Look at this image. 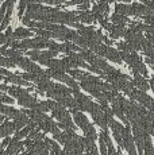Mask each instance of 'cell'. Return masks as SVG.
I'll return each instance as SVG.
<instances>
[{
  "instance_id": "cell-26",
  "label": "cell",
  "mask_w": 154,
  "mask_h": 155,
  "mask_svg": "<svg viewBox=\"0 0 154 155\" xmlns=\"http://www.w3.org/2000/svg\"><path fill=\"white\" fill-rule=\"evenodd\" d=\"M3 103H7V104H14V100L10 99V97L4 96V99H3Z\"/></svg>"
},
{
  "instance_id": "cell-4",
  "label": "cell",
  "mask_w": 154,
  "mask_h": 155,
  "mask_svg": "<svg viewBox=\"0 0 154 155\" xmlns=\"http://www.w3.org/2000/svg\"><path fill=\"white\" fill-rule=\"evenodd\" d=\"M76 15H77V20H80L81 23H93L95 20V16L91 11L88 10H84V11H76Z\"/></svg>"
},
{
  "instance_id": "cell-7",
  "label": "cell",
  "mask_w": 154,
  "mask_h": 155,
  "mask_svg": "<svg viewBox=\"0 0 154 155\" xmlns=\"http://www.w3.org/2000/svg\"><path fill=\"white\" fill-rule=\"evenodd\" d=\"M103 57H105V58H108V59H111V61L116 62V64H120V62H122V57H120V53H118L116 50L111 49L109 46L105 47V51H104V55H103Z\"/></svg>"
},
{
  "instance_id": "cell-29",
  "label": "cell",
  "mask_w": 154,
  "mask_h": 155,
  "mask_svg": "<svg viewBox=\"0 0 154 155\" xmlns=\"http://www.w3.org/2000/svg\"><path fill=\"white\" fill-rule=\"evenodd\" d=\"M150 86H152V89H153V92H154V78L150 80Z\"/></svg>"
},
{
  "instance_id": "cell-21",
  "label": "cell",
  "mask_w": 154,
  "mask_h": 155,
  "mask_svg": "<svg viewBox=\"0 0 154 155\" xmlns=\"http://www.w3.org/2000/svg\"><path fill=\"white\" fill-rule=\"evenodd\" d=\"M27 3H28V0H20V3H19V18L23 16V12H25V10L27 8Z\"/></svg>"
},
{
  "instance_id": "cell-18",
  "label": "cell",
  "mask_w": 154,
  "mask_h": 155,
  "mask_svg": "<svg viewBox=\"0 0 154 155\" xmlns=\"http://www.w3.org/2000/svg\"><path fill=\"white\" fill-rule=\"evenodd\" d=\"M118 49H119L120 51H123V53H132V51H135V50L132 49L129 43H124V42H119V43H118Z\"/></svg>"
},
{
  "instance_id": "cell-33",
  "label": "cell",
  "mask_w": 154,
  "mask_h": 155,
  "mask_svg": "<svg viewBox=\"0 0 154 155\" xmlns=\"http://www.w3.org/2000/svg\"><path fill=\"white\" fill-rule=\"evenodd\" d=\"M152 134H153V136H154V124H153V130H152Z\"/></svg>"
},
{
  "instance_id": "cell-12",
  "label": "cell",
  "mask_w": 154,
  "mask_h": 155,
  "mask_svg": "<svg viewBox=\"0 0 154 155\" xmlns=\"http://www.w3.org/2000/svg\"><path fill=\"white\" fill-rule=\"evenodd\" d=\"M109 32H111V38H112V39H116V38H119V37H123L124 32H126V28H124V26L112 25Z\"/></svg>"
},
{
  "instance_id": "cell-16",
  "label": "cell",
  "mask_w": 154,
  "mask_h": 155,
  "mask_svg": "<svg viewBox=\"0 0 154 155\" xmlns=\"http://www.w3.org/2000/svg\"><path fill=\"white\" fill-rule=\"evenodd\" d=\"M111 20H112V23H114V25H119V26H124L126 23H129L127 16L120 15V14H116V12L111 16Z\"/></svg>"
},
{
  "instance_id": "cell-23",
  "label": "cell",
  "mask_w": 154,
  "mask_h": 155,
  "mask_svg": "<svg viewBox=\"0 0 154 155\" xmlns=\"http://www.w3.org/2000/svg\"><path fill=\"white\" fill-rule=\"evenodd\" d=\"M5 12H7V4H5V2H4L3 3V5H2V8H0V20L4 19Z\"/></svg>"
},
{
  "instance_id": "cell-20",
  "label": "cell",
  "mask_w": 154,
  "mask_h": 155,
  "mask_svg": "<svg viewBox=\"0 0 154 155\" xmlns=\"http://www.w3.org/2000/svg\"><path fill=\"white\" fill-rule=\"evenodd\" d=\"M70 74H72L75 78H79L80 81L84 80L85 76H87V73H82V71H80V70H70Z\"/></svg>"
},
{
  "instance_id": "cell-34",
  "label": "cell",
  "mask_w": 154,
  "mask_h": 155,
  "mask_svg": "<svg viewBox=\"0 0 154 155\" xmlns=\"http://www.w3.org/2000/svg\"><path fill=\"white\" fill-rule=\"evenodd\" d=\"M23 155H31L30 153H25V154H23Z\"/></svg>"
},
{
  "instance_id": "cell-13",
  "label": "cell",
  "mask_w": 154,
  "mask_h": 155,
  "mask_svg": "<svg viewBox=\"0 0 154 155\" xmlns=\"http://www.w3.org/2000/svg\"><path fill=\"white\" fill-rule=\"evenodd\" d=\"M18 100H19V104H20V105L27 107V108H30V109L34 108V105L37 104V100H35L34 97L28 96V94H26V96L20 97V99H18Z\"/></svg>"
},
{
  "instance_id": "cell-2",
  "label": "cell",
  "mask_w": 154,
  "mask_h": 155,
  "mask_svg": "<svg viewBox=\"0 0 154 155\" xmlns=\"http://www.w3.org/2000/svg\"><path fill=\"white\" fill-rule=\"evenodd\" d=\"M109 12V7H108V3H99V4L93 5V10L92 14L95 16V19L102 22V20H105L107 15Z\"/></svg>"
},
{
  "instance_id": "cell-17",
  "label": "cell",
  "mask_w": 154,
  "mask_h": 155,
  "mask_svg": "<svg viewBox=\"0 0 154 155\" xmlns=\"http://www.w3.org/2000/svg\"><path fill=\"white\" fill-rule=\"evenodd\" d=\"M8 92H10V93L12 94L14 97H16V99H20V97L28 94L27 91H25V89H20V88H18V86H11V88H8Z\"/></svg>"
},
{
  "instance_id": "cell-1",
  "label": "cell",
  "mask_w": 154,
  "mask_h": 155,
  "mask_svg": "<svg viewBox=\"0 0 154 155\" xmlns=\"http://www.w3.org/2000/svg\"><path fill=\"white\" fill-rule=\"evenodd\" d=\"M129 96L131 97L132 100H137L139 104H142L143 107H146V108L152 109L154 107V100L152 99V97H149L146 93H145L143 91H137V89H132L131 92L129 93Z\"/></svg>"
},
{
  "instance_id": "cell-5",
  "label": "cell",
  "mask_w": 154,
  "mask_h": 155,
  "mask_svg": "<svg viewBox=\"0 0 154 155\" xmlns=\"http://www.w3.org/2000/svg\"><path fill=\"white\" fill-rule=\"evenodd\" d=\"M41 128H42L43 131H47V132H52V134H55L60 131V127H58V124H55L54 121L52 120V119L47 117L45 121H42V123L38 124Z\"/></svg>"
},
{
  "instance_id": "cell-28",
  "label": "cell",
  "mask_w": 154,
  "mask_h": 155,
  "mask_svg": "<svg viewBox=\"0 0 154 155\" xmlns=\"http://www.w3.org/2000/svg\"><path fill=\"white\" fill-rule=\"evenodd\" d=\"M0 91H8V86H5V85H0Z\"/></svg>"
},
{
  "instance_id": "cell-24",
  "label": "cell",
  "mask_w": 154,
  "mask_h": 155,
  "mask_svg": "<svg viewBox=\"0 0 154 155\" xmlns=\"http://www.w3.org/2000/svg\"><path fill=\"white\" fill-rule=\"evenodd\" d=\"M146 25H153L154 26V14L153 15H147V16H143Z\"/></svg>"
},
{
  "instance_id": "cell-14",
  "label": "cell",
  "mask_w": 154,
  "mask_h": 155,
  "mask_svg": "<svg viewBox=\"0 0 154 155\" xmlns=\"http://www.w3.org/2000/svg\"><path fill=\"white\" fill-rule=\"evenodd\" d=\"M31 35V31L30 30H27V28H16L15 31L12 32V38L14 39H23V38H28Z\"/></svg>"
},
{
  "instance_id": "cell-19",
  "label": "cell",
  "mask_w": 154,
  "mask_h": 155,
  "mask_svg": "<svg viewBox=\"0 0 154 155\" xmlns=\"http://www.w3.org/2000/svg\"><path fill=\"white\" fill-rule=\"evenodd\" d=\"M84 134H85V138L92 139V140H95V139H96V131H95V128H93L92 126L88 127L87 130L84 131Z\"/></svg>"
},
{
  "instance_id": "cell-3",
  "label": "cell",
  "mask_w": 154,
  "mask_h": 155,
  "mask_svg": "<svg viewBox=\"0 0 154 155\" xmlns=\"http://www.w3.org/2000/svg\"><path fill=\"white\" fill-rule=\"evenodd\" d=\"M131 14L135 16H147V15H153L154 11L149 8L146 4H141V3H132L131 4Z\"/></svg>"
},
{
  "instance_id": "cell-25",
  "label": "cell",
  "mask_w": 154,
  "mask_h": 155,
  "mask_svg": "<svg viewBox=\"0 0 154 155\" xmlns=\"http://www.w3.org/2000/svg\"><path fill=\"white\" fill-rule=\"evenodd\" d=\"M85 2H88V0H70L69 3H65L66 5H69V4H82V3H85Z\"/></svg>"
},
{
  "instance_id": "cell-6",
  "label": "cell",
  "mask_w": 154,
  "mask_h": 155,
  "mask_svg": "<svg viewBox=\"0 0 154 155\" xmlns=\"http://www.w3.org/2000/svg\"><path fill=\"white\" fill-rule=\"evenodd\" d=\"M134 85L137 86L139 91H143V92H146L147 89H149V84H147L146 80H145L138 71H134Z\"/></svg>"
},
{
  "instance_id": "cell-8",
  "label": "cell",
  "mask_w": 154,
  "mask_h": 155,
  "mask_svg": "<svg viewBox=\"0 0 154 155\" xmlns=\"http://www.w3.org/2000/svg\"><path fill=\"white\" fill-rule=\"evenodd\" d=\"M22 148H23V143H20L19 140H16V139H14V140H11L10 146H8L7 151H5V155H15L16 153H19Z\"/></svg>"
},
{
  "instance_id": "cell-11",
  "label": "cell",
  "mask_w": 154,
  "mask_h": 155,
  "mask_svg": "<svg viewBox=\"0 0 154 155\" xmlns=\"http://www.w3.org/2000/svg\"><path fill=\"white\" fill-rule=\"evenodd\" d=\"M5 81H7V82H14V84H16V85L30 86V82H28L27 80H25L22 76H15V74H12V73H11L10 76H7Z\"/></svg>"
},
{
  "instance_id": "cell-32",
  "label": "cell",
  "mask_w": 154,
  "mask_h": 155,
  "mask_svg": "<svg viewBox=\"0 0 154 155\" xmlns=\"http://www.w3.org/2000/svg\"><path fill=\"white\" fill-rule=\"evenodd\" d=\"M122 2H124V3H130L131 0H122Z\"/></svg>"
},
{
  "instance_id": "cell-10",
  "label": "cell",
  "mask_w": 154,
  "mask_h": 155,
  "mask_svg": "<svg viewBox=\"0 0 154 155\" xmlns=\"http://www.w3.org/2000/svg\"><path fill=\"white\" fill-rule=\"evenodd\" d=\"M15 131V123H11V121H5L4 124L0 126V138L3 136H8L11 132Z\"/></svg>"
},
{
  "instance_id": "cell-30",
  "label": "cell",
  "mask_w": 154,
  "mask_h": 155,
  "mask_svg": "<svg viewBox=\"0 0 154 155\" xmlns=\"http://www.w3.org/2000/svg\"><path fill=\"white\" fill-rule=\"evenodd\" d=\"M30 2H34V3H43L45 0H30Z\"/></svg>"
},
{
  "instance_id": "cell-15",
  "label": "cell",
  "mask_w": 154,
  "mask_h": 155,
  "mask_svg": "<svg viewBox=\"0 0 154 155\" xmlns=\"http://www.w3.org/2000/svg\"><path fill=\"white\" fill-rule=\"evenodd\" d=\"M115 12L120 15H132L131 14V4H116L115 5Z\"/></svg>"
},
{
  "instance_id": "cell-27",
  "label": "cell",
  "mask_w": 154,
  "mask_h": 155,
  "mask_svg": "<svg viewBox=\"0 0 154 155\" xmlns=\"http://www.w3.org/2000/svg\"><path fill=\"white\" fill-rule=\"evenodd\" d=\"M10 71H7V70H4V69H0V76H10Z\"/></svg>"
},
{
  "instance_id": "cell-22",
  "label": "cell",
  "mask_w": 154,
  "mask_h": 155,
  "mask_svg": "<svg viewBox=\"0 0 154 155\" xmlns=\"http://www.w3.org/2000/svg\"><path fill=\"white\" fill-rule=\"evenodd\" d=\"M27 54H28V57H30L32 61H37L38 57L41 55V51H38V49H35V50H31V51H28Z\"/></svg>"
},
{
  "instance_id": "cell-9",
  "label": "cell",
  "mask_w": 154,
  "mask_h": 155,
  "mask_svg": "<svg viewBox=\"0 0 154 155\" xmlns=\"http://www.w3.org/2000/svg\"><path fill=\"white\" fill-rule=\"evenodd\" d=\"M75 120H76L77 126L82 128V131H85L88 127L91 126L89 121H88V119L85 117V115H82L81 112H75Z\"/></svg>"
},
{
  "instance_id": "cell-31",
  "label": "cell",
  "mask_w": 154,
  "mask_h": 155,
  "mask_svg": "<svg viewBox=\"0 0 154 155\" xmlns=\"http://www.w3.org/2000/svg\"><path fill=\"white\" fill-rule=\"evenodd\" d=\"M99 3H107V0H97Z\"/></svg>"
}]
</instances>
